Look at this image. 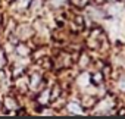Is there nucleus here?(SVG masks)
<instances>
[]
</instances>
